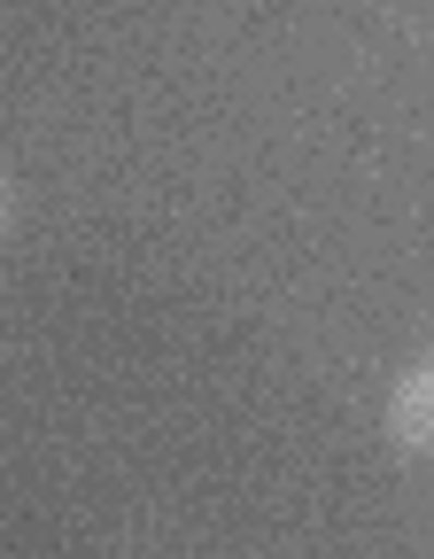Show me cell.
Returning a JSON list of instances; mask_svg holds the SVG:
<instances>
[{"label":"cell","mask_w":434,"mask_h":559,"mask_svg":"<svg viewBox=\"0 0 434 559\" xmlns=\"http://www.w3.org/2000/svg\"><path fill=\"white\" fill-rule=\"evenodd\" d=\"M388 436L403 443V451H434V358L426 366H403L396 381H388Z\"/></svg>","instance_id":"obj_1"},{"label":"cell","mask_w":434,"mask_h":559,"mask_svg":"<svg viewBox=\"0 0 434 559\" xmlns=\"http://www.w3.org/2000/svg\"><path fill=\"white\" fill-rule=\"evenodd\" d=\"M9 210H16V187H9V164H0V226H9Z\"/></svg>","instance_id":"obj_2"}]
</instances>
